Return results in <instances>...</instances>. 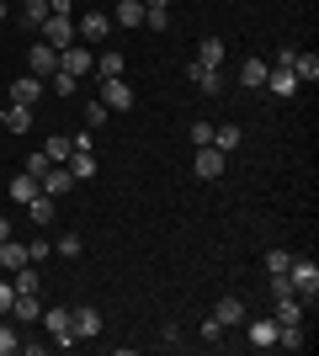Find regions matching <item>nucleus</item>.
<instances>
[{
  "instance_id": "obj_1",
  "label": "nucleus",
  "mask_w": 319,
  "mask_h": 356,
  "mask_svg": "<svg viewBox=\"0 0 319 356\" xmlns=\"http://www.w3.org/2000/svg\"><path fill=\"white\" fill-rule=\"evenodd\" d=\"M288 282H293V293L304 298V309H309V303L319 298V266L309 261V255H293L288 261Z\"/></svg>"
},
{
  "instance_id": "obj_2",
  "label": "nucleus",
  "mask_w": 319,
  "mask_h": 356,
  "mask_svg": "<svg viewBox=\"0 0 319 356\" xmlns=\"http://www.w3.org/2000/svg\"><path fill=\"white\" fill-rule=\"evenodd\" d=\"M43 325H48V341L59 346V351H69V346H80V341H75V314L64 309V303H54V309H43Z\"/></svg>"
},
{
  "instance_id": "obj_3",
  "label": "nucleus",
  "mask_w": 319,
  "mask_h": 356,
  "mask_svg": "<svg viewBox=\"0 0 319 356\" xmlns=\"http://www.w3.org/2000/svg\"><path fill=\"white\" fill-rule=\"evenodd\" d=\"M75 32H80V43H106V38H112V11H101V6H96V11H80Z\"/></svg>"
},
{
  "instance_id": "obj_4",
  "label": "nucleus",
  "mask_w": 319,
  "mask_h": 356,
  "mask_svg": "<svg viewBox=\"0 0 319 356\" xmlns=\"http://www.w3.org/2000/svg\"><path fill=\"white\" fill-rule=\"evenodd\" d=\"M38 32H43V43H48V48H69V43H80V32H75V16H54V11H48V16H43V27H38Z\"/></svg>"
},
{
  "instance_id": "obj_5",
  "label": "nucleus",
  "mask_w": 319,
  "mask_h": 356,
  "mask_svg": "<svg viewBox=\"0 0 319 356\" xmlns=\"http://www.w3.org/2000/svg\"><path fill=\"white\" fill-rule=\"evenodd\" d=\"M261 90H272L277 102H288V96H298L304 86H298V74H293L288 64H272V70H266V86H261Z\"/></svg>"
},
{
  "instance_id": "obj_6",
  "label": "nucleus",
  "mask_w": 319,
  "mask_h": 356,
  "mask_svg": "<svg viewBox=\"0 0 319 356\" xmlns=\"http://www.w3.org/2000/svg\"><path fill=\"white\" fill-rule=\"evenodd\" d=\"M96 102L106 106V112H128V106H133V86H128V80H101V96H96Z\"/></svg>"
},
{
  "instance_id": "obj_7",
  "label": "nucleus",
  "mask_w": 319,
  "mask_h": 356,
  "mask_svg": "<svg viewBox=\"0 0 319 356\" xmlns=\"http://www.w3.org/2000/svg\"><path fill=\"white\" fill-rule=\"evenodd\" d=\"M59 70H64V74H75V80H80L85 70H96V54H91L85 43H69V48H59Z\"/></svg>"
},
{
  "instance_id": "obj_8",
  "label": "nucleus",
  "mask_w": 319,
  "mask_h": 356,
  "mask_svg": "<svg viewBox=\"0 0 319 356\" xmlns=\"http://www.w3.org/2000/svg\"><path fill=\"white\" fill-rule=\"evenodd\" d=\"M192 176H197V181H218V176H224V149L202 144L197 160H192Z\"/></svg>"
},
{
  "instance_id": "obj_9",
  "label": "nucleus",
  "mask_w": 319,
  "mask_h": 356,
  "mask_svg": "<svg viewBox=\"0 0 319 356\" xmlns=\"http://www.w3.org/2000/svg\"><path fill=\"white\" fill-rule=\"evenodd\" d=\"M54 70H59V48H48V43H32V48H27V74L48 80Z\"/></svg>"
},
{
  "instance_id": "obj_10",
  "label": "nucleus",
  "mask_w": 319,
  "mask_h": 356,
  "mask_svg": "<svg viewBox=\"0 0 319 356\" xmlns=\"http://www.w3.org/2000/svg\"><path fill=\"white\" fill-rule=\"evenodd\" d=\"M186 80H192V86H197L202 96H218V90H224V74L213 70V64H197V59L186 64Z\"/></svg>"
},
{
  "instance_id": "obj_11",
  "label": "nucleus",
  "mask_w": 319,
  "mask_h": 356,
  "mask_svg": "<svg viewBox=\"0 0 319 356\" xmlns=\"http://www.w3.org/2000/svg\"><path fill=\"white\" fill-rule=\"evenodd\" d=\"M43 90H48V80L22 74V80H11V102H16V106H38V102H43Z\"/></svg>"
},
{
  "instance_id": "obj_12",
  "label": "nucleus",
  "mask_w": 319,
  "mask_h": 356,
  "mask_svg": "<svg viewBox=\"0 0 319 356\" xmlns=\"http://www.w3.org/2000/svg\"><path fill=\"white\" fill-rule=\"evenodd\" d=\"M272 319H277V325H304V298H298V293L272 298Z\"/></svg>"
},
{
  "instance_id": "obj_13",
  "label": "nucleus",
  "mask_w": 319,
  "mask_h": 356,
  "mask_svg": "<svg viewBox=\"0 0 319 356\" xmlns=\"http://www.w3.org/2000/svg\"><path fill=\"white\" fill-rule=\"evenodd\" d=\"M38 186H43L48 197H69V192H75V176H69L64 165H48L43 176H38Z\"/></svg>"
},
{
  "instance_id": "obj_14",
  "label": "nucleus",
  "mask_w": 319,
  "mask_h": 356,
  "mask_svg": "<svg viewBox=\"0 0 319 356\" xmlns=\"http://www.w3.org/2000/svg\"><path fill=\"white\" fill-rule=\"evenodd\" d=\"M245 341L256 351H272L277 346V319H245Z\"/></svg>"
},
{
  "instance_id": "obj_15",
  "label": "nucleus",
  "mask_w": 319,
  "mask_h": 356,
  "mask_svg": "<svg viewBox=\"0 0 319 356\" xmlns=\"http://www.w3.org/2000/svg\"><path fill=\"white\" fill-rule=\"evenodd\" d=\"M64 170H69L75 181H96V149H69Z\"/></svg>"
},
{
  "instance_id": "obj_16",
  "label": "nucleus",
  "mask_w": 319,
  "mask_h": 356,
  "mask_svg": "<svg viewBox=\"0 0 319 356\" xmlns=\"http://www.w3.org/2000/svg\"><path fill=\"white\" fill-rule=\"evenodd\" d=\"M11 319H16V325L43 319V303H38V293H16V298H11Z\"/></svg>"
},
{
  "instance_id": "obj_17",
  "label": "nucleus",
  "mask_w": 319,
  "mask_h": 356,
  "mask_svg": "<svg viewBox=\"0 0 319 356\" xmlns=\"http://www.w3.org/2000/svg\"><path fill=\"white\" fill-rule=\"evenodd\" d=\"M27 266V245L22 239H0V271L11 277V271H22Z\"/></svg>"
},
{
  "instance_id": "obj_18",
  "label": "nucleus",
  "mask_w": 319,
  "mask_h": 356,
  "mask_svg": "<svg viewBox=\"0 0 319 356\" xmlns=\"http://www.w3.org/2000/svg\"><path fill=\"white\" fill-rule=\"evenodd\" d=\"M288 70L298 74V86H314V80H319V54H298V48H293Z\"/></svg>"
},
{
  "instance_id": "obj_19",
  "label": "nucleus",
  "mask_w": 319,
  "mask_h": 356,
  "mask_svg": "<svg viewBox=\"0 0 319 356\" xmlns=\"http://www.w3.org/2000/svg\"><path fill=\"white\" fill-rule=\"evenodd\" d=\"M144 22V0H112V27H138Z\"/></svg>"
},
{
  "instance_id": "obj_20",
  "label": "nucleus",
  "mask_w": 319,
  "mask_h": 356,
  "mask_svg": "<svg viewBox=\"0 0 319 356\" xmlns=\"http://www.w3.org/2000/svg\"><path fill=\"white\" fill-rule=\"evenodd\" d=\"M213 319H218V325H245V319H250V309H245L240 298H218V309H213Z\"/></svg>"
},
{
  "instance_id": "obj_21",
  "label": "nucleus",
  "mask_w": 319,
  "mask_h": 356,
  "mask_svg": "<svg viewBox=\"0 0 319 356\" xmlns=\"http://www.w3.org/2000/svg\"><path fill=\"white\" fill-rule=\"evenodd\" d=\"M75 314V341H96L101 335V314L96 309H69Z\"/></svg>"
},
{
  "instance_id": "obj_22",
  "label": "nucleus",
  "mask_w": 319,
  "mask_h": 356,
  "mask_svg": "<svg viewBox=\"0 0 319 356\" xmlns=\"http://www.w3.org/2000/svg\"><path fill=\"white\" fill-rule=\"evenodd\" d=\"M245 144V134L240 128H234V122H224V128H218V122H213V149H224V154H234V149Z\"/></svg>"
},
{
  "instance_id": "obj_23",
  "label": "nucleus",
  "mask_w": 319,
  "mask_h": 356,
  "mask_svg": "<svg viewBox=\"0 0 319 356\" xmlns=\"http://www.w3.org/2000/svg\"><path fill=\"white\" fill-rule=\"evenodd\" d=\"M54 202H59V197L38 192V197H32V202H27V218H32V223H43V229H48V223H54Z\"/></svg>"
},
{
  "instance_id": "obj_24",
  "label": "nucleus",
  "mask_w": 319,
  "mask_h": 356,
  "mask_svg": "<svg viewBox=\"0 0 319 356\" xmlns=\"http://www.w3.org/2000/svg\"><path fill=\"white\" fill-rule=\"evenodd\" d=\"M38 192H43V186H38V176H27V170H22V176L11 181V202H22V208H27V202H32Z\"/></svg>"
},
{
  "instance_id": "obj_25",
  "label": "nucleus",
  "mask_w": 319,
  "mask_h": 356,
  "mask_svg": "<svg viewBox=\"0 0 319 356\" xmlns=\"http://www.w3.org/2000/svg\"><path fill=\"white\" fill-rule=\"evenodd\" d=\"M277 346H282V351H304V346H309L304 325H277Z\"/></svg>"
},
{
  "instance_id": "obj_26",
  "label": "nucleus",
  "mask_w": 319,
  "mask_h": 356,
  "mask_svg": "<svg viewBox=\"0 0 319 356\" xmlns=\"http://www.w3.org/2000/svg\"><path fill=\"white\" fill-rule=\"evenodd\" d=\"M240 86H250V90L266 86V59H245L240 64Z\"/></svg>"
},
{
  "instance_id": "obj_27",
  "label": "nucleus",
  "mask_w": 319,
  "mask_h": 356,
  "mask_svg": "<svg viewBox=\"0 0 319 356\" xmlns=\"http://www.w3.org/2000/svg\"><path fill=\"white\" fill-rule=\"evenodd\" d=\"M43 16H48V0H22V27L27 32L43 27Z\"/></svg>"
},
{
  "instance_id": "obj_28",
  "label": "nucleus",
  "mask_w": 319,
  "mask_h": 356,
  "mask_svg": "<svg viewBox=\"0 0 319 356\" xmlns=\"http://www.w3.org/2000/svg\"><path fill=\"white\" fill-rule=\"evenodd\" d=\"M11 287H16V293H43V282H38V266L27 261L22 271H11Z\"/></svg>"
},
{
  "instance_id": "obj_29",
  "label": "nucleus",
  "mask_w": 319,
  "mask_h": 356,
  "mask_svg": "<svg viewBox=\"0 0 319 356\" xmlns=\"http://www.w3.org/2000/svg\"><path fill=\"white\" fill-rule=\"evenodd\" d=\"M197 64H213V70H218V64H224V38H202L197 43Z\"/></svg>"
},
{
  "instance_id": "obj_30",
  "label": "nucleus",
  "mask_w": 319,
  "mask_h": 356,
  "mask_svg": "<svg viewBox=\"0 0 319 356\" xmlns=\"http://www.w3.org/2000/svg\"><path fill=\"white\" fill-rule=\"evenodd\" d=\"M96 70H101V80H117L122 74V54L117 48H101V54H96Z\"/></svg>"
},
{
  "instance_id": "obj_31",
  "label": "nucleus",
  "mask_w": 319,
  "mask_h": 356,
  "mask_svg": "<svg viewBox=\"0 0 319 356\" xmlns=\"http://www.w3.org/2000/svg\"><path fill=\"white\" fill-rule=\"evenodd\" d=\"M69 149H75V138H64V134H48L43 154H48V160H54V165H64V160H69Z\"/></svg>"
},
{
  "instance_id": "obj_32",
  "label": "nucleus",
  "mask_w": 319,
  "mask_h": 356,
  "mask_svg": "<svg viewBox=\"0 0 319 356\" xmlns=\"http://www.w3.org/2000/svg\"><path fill=\"white\" fill-rule=\"evenodd\" d=\"M6 128H11V134H27V128H32V106H6Z\"/></svg>"
},
{
  "instance_id": "obj_33",
  "label": "nucleus",
  "mask_w": 319,
  "mask_h": 356,
  "mask_svg": "<svg viewBox=\"0 0 319 356\" xmlns=\"http://www.w3.org/2000/svg\"><path fill=\"white\" fill-rule=\"evenodd\" d=\"M144 27H149V32H165L170 27V11H165V6H144Z\"/></svg>"
},
{
  "instance_id": "obj_34",
  "label": "nucleus",
  "mask_w": 319,
  "mask_h": 356,
  "mask_svg": "<svg viewBox=\"0 0 319 356\" xmlns=\"http://www.w3.org/2000/svg\"><path fill=\"white\" fill-rule=\"evenodd\" d=\"M22 351V330L16 325H0V356H16Z\"/></svg>"
},
{
  "instance_id": "obj_35",
  "label": "nucleus",
  "mask_w": 319,
  "mask_h": 356,
  "mask_svg": "<svg viewBox=\"0 0 319 356\" xmlns=\"http://www.w3.org/2000/svg\"><path fill=\"white\" fill-rule=\"evenodd\" d=\"M27 261H32V266H43V261H54V245H48V239L38 234V239L27 245Z\"/></svg>"
},
{
  "instance_id": "obj_36",
  "label": "nucleus",
  "mask_w": 319,
  "mask_h": 356,
  "mask_svg": "<svg viewBox=\"0 0 319 356\" xmlns=\"http://www.w3.org/2000/svg\"><path fill=\"white\" fill-rule=\"evenodd\" d=\"M48 80H54V96H75V86H80L75 74H64V70H54Z\"/></svg>"
},
{
  "instance_id": "obj_37",
  "label": "nucleus",
  "mask_w": 319,
  "mask_h": 356,
  "mask_svg": "<svg viewBox=\"0 0 319 356\" xmlns=\"http://www.w3.org/2000/svg\"><path fill=\"white\" fill-rule=\"evenodd\" d=\"M186 138H192V144H213V122H192V128H186Z\"/></svg>"
},
{
  "instance_id": "obj_38",
  "label": "nucleus",
  "mask_w": 319,
  "mask_h": 356,
  "mask_svg": "<svg viewBox=\"0 0 319 356\" xmlns=\"http://www.w3.org/2000/svg\"><path fill=\"white\" fill-rule=\"evenodd\" d=\"M288 261H293V250H266V277H272V271H288Z\"/></svg>"
},
{
  "instance_id": "obj_39",
  "label": "nucleus",
  "mask_w": 319,
  "mask_h": 356,
  "mask_svg": "<svg viewBox=\"0 0 319 356\" xmlns=\"http://www.w3.org/2000/svg\"><path fill=\"white\" fill-rule=\"evenodd\" d=\"M80 250H85V245H80V234H59V255H64V261H75Z\"/></svg>"
},
{
  "instance_id": "obj_40",
  "label": "nucleus",
  "mask_w": 319,
  "mask_h": 356,
  "mask_svg": "<svg viewBox=\"0 0 319 356\" xmlns=\"http://www.w3.org/2000/svg\"><path fill=\"white\" fill-rule=\"evenodd\" d=\"M48 165H54V160H48V154H43V149H38V154H27V165H22V170H27V176H43V170H48Z\"/></svg>"
},
{
  "instance_id": "obj_41",
  "label": "nucleus",
  "mask_w": 319,
  "mask_h": 356,
  "mask_svg": "<svg viewBox=\"0 0 319 356\" xmlns=\"http://www.w3.org/2000/svg\"><path fill=\"white\" fill-rule=\"evenodd\" d=\"M11 298H16L11 277H0V319H6V314H11Z\"/></svg>"
},
{
  "instance_id": "obj_42",
  "label": "nucleus",
  "mask_w": 319,
  "mask_h": 356,
  "mask_svg": "<svg viewBox=\"0 0 319 356\" xmlns=\"http://www.w3.org/2000/svg\"><path fill=\"white\" fill-rule=\"evenodd\" d=\"M106 118H112V112H106V106L101 102H91V106H85V122H91V128H101V122Z\"/></svg>"
},
{
  "instance_id": "obj_43",
  "label": "nucleus",
  "mask_w": 319,
  "mask_h": 356,
  "mask_svg": "<svg viewBox=\"0 0 319 356\" xmlns=\"http://www.w3.org/2000/svg\"><path fill=\"white\" fill-rule=\"evenodd\" d=\"M218 335H224V325H218V319L208 314V319H202V341H218Z\"/></svg>"
},
{
  "instance_id": "obj_44",
  "label": "nucleus",
  "mask_w": 319,
  "mask_h": 356,
  "mask_svg": "<svg viewBox=\"0 0 319 356\" xmlns=\"http://www.w3.org/2000/svg\"><path fill=\"white\" fill-rule=\"evenodd\" d=\"M48 11L54 16H75V0H48Z\"/></svg>"
},
{
  "instance_id": "obj_45",
  "label": "nucleus",
  "mask_w": 319,
  "mask_h": 356,
  "mask_svg": "<svg viewBox=\"0 0 319 356\" xmlns=\"http://www.w3.org/2000/svg\"><path fill=\"white\" fill-rule=\"evenodd\" d=\"M0 239H11V218L6 213H0Z\"/></svg>"
},
{
  "instance_id": "obj_46",
  "label": "nucleus",
  "mask_w": 319,
  "mask_h": 356,
  "mask_svg": "<svg viewBox=\"0 0 319 356\" xmlns=\"http://www.w3.org/2000/svg\"><path fill=\"white\" fill-rule=\"evenodd\" d=\"M144 6H165V11H170V0H144Z\"/></svg>"
},
{
  "instance_id": "obj_47",
  "label": "nucleus",
  "mask_w": 319,
  "mask_h": 356,
  "mask_svg": "<svg viewBox=\"0 0 319 356\" xmlns=\"http://www.w3.org/2000/svg\"><path fill=\"white\" fill-rule=\"evenodd\" d=\"M6 11H11V6H6V0H0V22H6Z\"/></svg>"
},
{
  "instance_id": "obj_48",
  "label": "nucleus",
  "mask_w": 319,
  "mask_h": 356,
  "mask_svg": "<svg viewBox=\"0 0 319 356\" xmlns=\"http://www.w3.org/2000/svg\"><path fill=\"white\" fill-rule=\"evenodd\" d=\"M0 128H6V106H0Z\"/></svg>"
},
{
  "instance_id": "obj_49",
  "label": "nucleus",
  "mask_w": 319,
  "mask_h": 356,
  "mask_svg": "<svg viewBox=\"0 0 319 356\" xmlns=\"http://www.w3.org/2000/svg\"><path fill=\"white\" fill-rule=\"evenodd\" d=\"M106 6H112V0H106Z\"/></svg>"
}]
</instances>
